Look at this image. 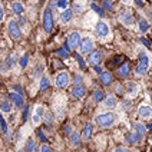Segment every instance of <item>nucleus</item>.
Returning a JSON list of instances; mask_svg holds the SVG:
<instances>
[{
  "mask_svg": "<svg viewBox=\"0 0 152 152\" xmlns=\"http://www.w3.org/2000/svg\"><path fill=\"white\" fill-rule=\"evenodd\" d=\"M141 40H142V42L145 43V46H146V48H151V43L148 42V40H146V39H145V37H141Z\"/></svg>",
  "mask_w": 152,
  "mask_h": 152,
  "instance_id": "49",
  "label": "nucleus"
},
{
  "mask_svg": "<svg viewBox=\"0 0 152 152\" xmlns=\"http://www.w3.org/2000/svg\"><path fill=\"white\" fill-rule=\"evenodd\" d=\"M115 152H131L128 148H125V146H119V148H116L115 149Z\"/></svg>",
  "mask_w": 152,
  "mask_h": 152,
  "instance_id": "45",
  "label": "nucleus"
},
{
  "mask_svg": "<svg viewBox=\"0 0 152 152\" xmlns=\"http://www.w3.org/2000/svg\"><path fill=\"white\" fill-rule=\"evenodd\" d=\"M95 33L98 37H101V39H105V37H108L110 34V30H109V26L108 23H105V22H99L96 27H95Z\"/></svg>",
  "mask_w": 152,
  "mask_h": 152,
  "instance_id": "8",
  "label": "nucleus"
},
{
  "mask_svg": "<svg viewBox=\"0 0 152 152\" xmlns=\"http://www.w3.org/2000/svg\"><path fill=\"white\" fill-rule=\"evenodd\" d=\"M58 55H59L60 58H68L69 56V48L68 45H65V48H60V49H58Z\"/></svg>",
  "mask_w": 152,
  "mask_h": 152,
  "instance_id": "31",
  "label": "nucleus"
},
{
  "mask_svg": "<svg viewBox=\"0 0 152 152\" xmlns=\"http://www.w3.org/2000/svg\"><path fill=\"white\" fill-rule=\"evenodd\" d=\"M105 98H106V95H105L103 91H101V89H96V91L93 92V99L96 102H102Z\"/></svg>",
  "mask_w": 152,
  "mask_h": 152,
  "instance_id": "28",
  "label": "nucleus"
},
{
  "mask_svg": "<svg viewBox=\"0 0 152 152\" xmlns=\"http://www.w3.org/2000/svg\"><path fill=\"white\" fill-rule=\"evenodd\" d=\"M148 69H149V56L145 53V52H141L139 53V60H138V65H136V75L142 76L145 75L146 72H148Z\"/></svg>",
  "mask_w": 152,
  "mask_h": 152,
  "instance_id": "2",
  "label": "nucleus"
},
{
  "mask_svg": "<svg viewBox=\"0 0 152 152\" xmlns=\"http://www.w3.org/2000/svg\"><path fill=\"white\" fill-rule=\"evenodd\" d=\"M37 136L42 139V142H48V138H46V135L43 134V129H37Z\"/></svg>",
  "mask_w": 152,
  "mask_h": 152,
  "instance_id": "39",
  "label": "nucleus"
},
{
  "mask_svg": "<svg viewBox=\"0 0 152 152\" xmlns=\"http://www.w3.org/2000/svg\"><path fill=\"white\" fill-rule=\"evenodd\" d=\"M75 59L77 60V63H79V66H80V69H85V68H86V65H85V60L82 59V58H80V56H79L77 53H75Z\"/></svg>",
  "mask_w": 152,
  "mask_h": 152,
  "instance_id": "37",
  "label": "nucleus"
},
{
  "mask_svg": "<svg viewBox=\"0 0 152 152\" xmlns=\"http://www.w3.org/2000/svg\"><path fill=\"white\" fill-rule=\"evenodd\" d=\"M129 72H131V65H129L128 62L122 63V65H121V66L118 68V75H119V77H126V76L129 75Z\"/></svg>",
  "mask_w": 152,
  "mask_h": 152,
  "instance_id": "18",
  "label": "nucleus"
},
{
  "mask_svg": "<svg viewBox=\"0 0 152 152\" xmlns=\"http://www.w3.org/2000/svg\"><path fill=\"white\" fill-rule=\"evenodd\" d=\"M138 113H139V116L144 119H151L152 118V108L151 106H141L139 110H138Z\"/></svg>",
  "mask_w": 152,
  "mask_h": 152,
  "instance_id": "17",
  "label": "nucleus"
},
{
  "mask_svg": "<svg viewBox=\"0 0 152 152\" xmlns=\"http://www.w3.org/2000/svg\"><path fill=\"white\" fill-rule=\"evenodd\" d=\"M92 131H93V125L92 122H88L83 128V132H82V136H83L85 139H89L91 135H92Z\"/></svg>",
  "mask_w": 152,
  "mask_h": 152,
  "instance_id": "21",
  "label": "nucleus"
},
{
  "mask_svg": "<svg viewBox=\"0 0 152 152\" xmlns=\"http://www.w3.org/2000/svg\"><path fill=\"white\" fill-rule=\"evenodd\" d=\"M75 83L76 85H80V83H82V76H79V75L75 76Z\"/></svg>",
  "mask_w": 152,
  "mask_h": 152,
  "instance_id": "46",
  "label": "nucleus"
},
{
  "mask_svg": "<svg viewBox=\"0 0 152 152\" xmlns=\"http://www.w3.org/2000/svg\"><path fill=\"white\" fill-rule=\"evenodd\" d=\"M116 113L113 112H105V113H101L96 116V124L101 128H109L112 126L115 122H116Z\"/></svg>",
  "mask_w": 152,
  "mask_h": 152,
  "instance_id": "1",
  "label": "nucleus"
},
{
  "mask_svg": "<svg viewBox=\"0 0 152 152\" xmlns=\"http://www.w3.org/2000/svg\"><path fill=\"white\" fill-rule=\"evenodd\" d=\"M3 19H4V12H3V7L0 6V22H1Z\"/></svg>",
  "mask_w": 152,
  "mask_h": 152,
  "instance_id": "50",
  "label": "nucleus"
},
{
  "mask_svg": "<svg viewBox=\"0 0 152 152\" xmlns=\"http://www.w3.org/2000/svg\"><path fill=\"white\" fill-rule=\"evenodd\" d=\"M91 7H92L93 10L96 12V13H98V16H102V15H103V10H102V9L99 7L98 4H95V3H92V4H91Z\"/></svg>",
  "mask_w": 152,
  "mask_h": 152,
  "instance_id": "38",
  "label": "nucleus"
},
{
  "mask_svg": "<svg viewBox=\"0 0 152 152\" xmlns=\"http://www.w3.org/2000/svg\"><path fill=\"white\" fill-rule=\"evenodd\" d=\"M43 29L46 33H50L53 30V16L49 7H46L43 12Z\"/></svg>",
  "mask_w": 152,
  "mask_h": 152,
  "instance_id": "4",
  "label": "nucleus"
},
{
  "mask_svg": "<svg viewBox=\"0 0 152 152\" xmlns=\"http://www.w3.org/2000/svg\"><path fill=\"white\" fill-rule=\"evenodd\" d=\"M42 66H37V69H36V70H34V76H39L40 75V72H42Z\"/></svg>",
  "mask_w": 152,
  "mask_h": 152,
  "instance_id": "48",
  "label": "nucleus"
},
{
  "mask_svg": "<svg viewBox=\"0 0 152 152\" xmlns=\"http://www.w3.org/2000/svg\"><path fill=\"white\" fill-rule=\"evenodd\" d=\"M69 142L72 146H79L80 145V135L77 132H73L72 135L69 136Z\"/></svg>",
  "mask_w": 152,
  "mask_h": 152,
  "instance_id": "23",
  "label": "nucleus"
},
{
  "mask_svg": "<svg viewBox=\"0 0 152 152\" xmlns=\"http://www.w3.org/2000/svg\"><path fill=\"white\" fill-rule=\"evenodd\" d=\"M63 134H65V136H70L72 134H73V126L70 125V124H66L65 126H63Z\"/></svg>",
  "mask_w": 152,
  "mask_h": 152,
  "instance_id": "34",
  "label": "nucleus"
},
{
  "mask_svg": "<svg viewBox=\"0 0 152 152\" xmlns=\"http://www.w3.org/2000/svg\"><path fill=\"white\" fill-rule=\"evenodd\" d=\"M122 1H124V3H126V4L129 3V0H122Z\"/></svg>",
  "mask_w": 152,
  "mask_h": 152,
  "instance_id": "53",
  "label": "nucleus"
},
{
  "mask_svg": "<svg viewBox=\"0 0 152 152\" xmlns=\"http://www.w3.org/2000/svg\"><path fill=\"white\" fill-rule=\"evenodd\" d=\"M134 1H135L139 7H144V3H142V0H134Z\"/></svg>",
  "mask_w": 152,
  "mask_h": 152,
  "instance_id": "52",
  "label": "nucleus"
},
{
  "mask_svg": "<svg viewBox=\"0 0 152 152\" xmlns=\"http://www.w3.org/2000/svg\"><path fill=\"white\" fill-rule=\"evenodd\" d=\"M69 80H70V77H69V73L68 72H59L58 75H56V79H55V82H56V86L59 88V89H65L66 86L69 85Z\"/></svg>",
  "mask_w": 152,
  "mask_h": 152,
  "instance_id": "7",
  "label": "nucleus"
},
{
  "mask_svg": "<svg viewBox=\"0 0 152 152\" xmlns=\"http://www.w3.org/2000/svg\"><path fill=\"white\" fill-rule=\"evenodd\" d=\"M40 152H53V149H52L50 146H48V145L45 144V145H42V148H40Z\"/></svg>",
  "mask_w": 152,
  "mask_h": 152,
  "instance_id": "43",
  "label": "nucleus"
},
{
  "mask_svg": "<svg viewBox=\"0 0 152 152\" xmlns=\"http://www.w3.org/2000/svg\"><path fill=\"white\" fill-rule=\"evenodd\" d=\"M125 89H126V93L129 95H135L138 92V85L135 82H128L126 86H125Z\"/></svg>",
  "mask_w": 152,
  "mask_h": 152,
  "instance_id": "24",
  "label": "nucleus"
},
{
  "mask_svg": "<svg viewBox=\"0 0 152 152\" xmlns=\"http://www.w3.org/2000/svg\"><path fill=\"white\" fill-rule=\"evenodd\" d=\"M58 7L68 9V0H59V1H58Z\"/></svg>",
  "mask_w": 152,
  "mask_h": 152,
  "instance_id": "40",
  "label": "nucleus"
},
{
  "mask_svg": "<svg viewBox=\"0 0 152 152\" xmlns=\"http://www.w3.org/2000/svg\"><path fill=\"white\" fill-rule=\"evenodd\" d=\"M102 4H103V9L108 10V12H112V10H113V6H112V1H110V0H103Z\"/></svg>",
  "mask_w": 152,
  "mask_h": 152,
  "instance_id": "36",
  "label": "nucleus"
},
{
  "mask_svg": "<svg viewBox=\"0 0 152 152\" xmlns=\"http://www.w3.org/2000/svg\"><path fill=\"white\" fill-rule=\"evenodd\" d=\"M0 85H1V80H0Z\"/></svg>",
  "mask_w": 152,
  "mask_h": 152,
  "instance_id": "55",
  "label": "nucleus"
},
{
  "mask_svg": "<svg viewBox=\"0 0 152 152\" xmlns=\"http://www.w3.org/2000/svg\"><path fill=\"white\" fill-rule=\"evenodd\" d=\"M88 62L92 65V66H95V65H99L102 62V56L99 52L96 50H92L91 53H89V58H88Z\"/></svg>",
  "mask_w": 152,
  "mask_h": 152,
  "instance_id": "14",
  "label": "nucleus"
},
{
  "mask_svg": "<svg viewBox=\"0 0 152 152\" xmlns=\"http://www.w3.org/2000/svg\"><path fill=\"white\" fill-rule=\"evenodd\" d=\"M70 93H72V96H73L75 99H82L85 95H86V88L82 86V85H76V86L72 88Z\"/></svg>",
  "mask_w": 152,
  "mask_h": 152,
  "instance_id": "13",
  "label": "nucleus"
},
{
  "mask_svg": "<svg viewBox=\"0 0 152 152\" xmlns=\"http://www.w3.org/2000/svg\"><path fill=\"white\" fill-rule=\"evenodd\" d=\"M99 79H101V82L103 83V86H109V85H112V80H113V77H112V73H109V72H103L102 70V73H99Z\"/></svg>",
  "mask_w": 152,
  "mask_h": 152,
  "instance_id": "15",
  "label": "nucleus"
},
{
  "mask_svg": "<svg viewBox=\"0 0 152 152\" xmlns=\"http://www.w3.org/2000/svg\"><path fill=\"white\" fill-rule=\"evenodd\" d=\"M142 139H144V135L142 134H139V132H136V131H134V132H131V134H128L126 135V142L129 145H138L142 142Z\"/></svg>",
  "mask_w": 152,
  "mask_h": 152,
  "instance_id": "10",
  "label": "nucleus"
},
{
  "mask_svg": "<svg viewBox=\"0 0 152 152\" xmlns=\"http://www.w3.org/2000/svg\"><path fill=\"white\" fill-rule=\"evenodd\" d=\"M10 109H12V103H10L9 101H1L0 102V112L7 113V112H10Z\"/></svg>",
  "mask_w": 152,
  "mask_h": 152,
  "instance_id": "29",
  "label": "nucleus"
},
{
  "mask_svg": "<svg viewBox=\"0 0 152 152\" xmlns=\"http://www.w3.org/2000/svg\"><path fill=\"white\" fill-rule=\"evenodd\" d=\"M43 121H45V124L48 125V126H52L53 125V113L52 112H45V116H43Z\"/></svg>",
  "mask_w": 152,
  "mask_h": 152,
  "instance_id": "30",
  "label": "nucleus"
},
{
  "mask_svg": "<svg viewBox=\"0 0 152 152\" xmlns=\"http://www.w3.org/2000/svg\"><path fill=\"white\" fill-rule=\"evenodd\" d=\"M13 89H15V92H17V93H20L22 96H25V91L19 86V85H13Z\"/></svg>",
  "mask_w": 152,
  "mask_h": 152,
  "instance_id": "41",
  "label": "nucleus"
},
{
  "mask_svg": "<svg viewBox=\"0 0 152 152\" xmlns=\"http://www.w3.org/2000/svg\"><path fill=\"white\" fill-rule=\"evenodd\" d=\"M29 113H30V106H29V105H25V108H23V113H22V121H23V124L27 121Z\"/></svg>",
  "mask_w": 152,
  "mask_h": 152,
  "instance_id": "33",
  "label": "nucleus"
},
{
  "mask_svg": "<svg viewBox=\"0 0 152 152\" xmlns=\"http://www.w3.org/2000/svg\"><path fill=\"white\" fill-rule=\"evenodd\" d=\"M73 10L77 12V13H80L82 10H83V6L82 4H79V3H75V6H73Z\"/></svg>",
  "mask_w": 152,
  "mask_h": 152,
  "instance_id": "44",
  "label": "nucleus"
},
{
  "mask_svg": "<svg viewBox=\"0 0 152 152\" xmlns=\"http://www.w3.org/2000/svg\"><path fill=\"white\" fill-rule=\"evenodd\" d=\"M43 116H45V108H43V106H36L33 115H32V122H33V125L40 124V121L43 119Z\"/></svg>",
  "mask_w": 152,
  "mask_h": 152,
  "instance_id": "11",
  "label": "nucleus"
},
{
  "mask_svg": "<svg viewBox=\"0 0 152 152\" xmlns=\"http://www.w3.org/2000/svg\"><path fill=\"white\" fill-rule=\"evenodd\" d=\"M134 131H136V132H139V134L145 135V132H146V126H145L142 122H138V121H135V122H134Z\"/></svg>",
  "mask_w": 152,
  "mask_h": 152,
  "instance_id": "26",
  "label": "nucleus"
},
{
  "mask_svg": "<svg viewBox=\"0 0 152 152\" xmlns=\"http://www.w3.org/2000/svg\"><path fill=\"white\" fill-rule=\"evenodd\" d=\"M138 30H139L141 33H146V32L149 30V23H148L145 19H141V20L138 22Z\"/></svg>",
  "mask_w": 152,
  "mask_h": 152,
  "instance_id": "22",
  "label": "nucleus"
},
{
  "mask_svg": "<svg viewBox=\"0 0 152 152\" xmlns=\"http://www.w3.org/2000/svg\"><path fill=\"white\" fill-rule=\"evenodd\" d=\"M93 69H95V72H98V73H102V69L99 68V65H95V66H93Z\"/></svg>",
  "mask_w": 152,
  "mask_h": 152,
  "instance_id": "51",
  "label": "nucleus"
},
{
  "mask_svg": "<svg viewBox=\"0 0 152 152\" xmlns=\"http://www.w3.org/2000/svg\"><path fill=\"white\" fill-rule=\"evenodd\" d=\"M0 131H1L3 134H6V135H7V124H6L4 118L1 116V113H0Z\"/></svg>",
  "mask_w": 152,
  "mask_h": 152,
  "instance_id": "32",
  "label": "nucleus"
},
{
  "mask_svg": "<svg viewBox=\"0 0 152 152\" xmlns=\"http://www.w3.org/2000/svg\"><path fill=\"white\" fill-rule=\"evenodd\" d=\"M119 20H121V23L125 26H132L134 25V16H132V12L126 9V10H122L121 13H119Z\"/></svg>",
  "mask_w": 152,
  "mask_h": 152,
  "instance_id": "9",
  "label": "nucleus"
},
{
  "mask_svg": "<svg viewBox=\"0 0 152 152\" xmlns=\"http://www.w3.org/2000/svg\"><path fill=\"white\" fill-rule=\"evenodd\" d=\"M10 7H12V12L16 13V15H23V12H25V4H23L22 1H19V0L12 1Z\"/></svg>",
  "mask_w": 152,
  "mask_h": 152,
  "instance_id": "16",
  "label": "nucleus"
},
{
  "mask_svg": "<svg viewBox=\"0 0 152 152\" xmlns=\"http://www.w3.org/2000/svg\"><path fill=\"white\" fill-rule=\"evenodd\" d=\"M27 63H29V56H27V55H23V56L19 59V65L25 69L26 66H27Z\"/></svg>",
  "mask_w": 152,
  "mask_h": 152,
  "instance_id": "35",
  "label": "nucleus"
},
{
  "mask_svg": "<svg viewBox=\"0 0 152 152\" xmlns=\"http://www.w3.org/2000/svg\"><path fill=\"white\" fill-rule=\"evenodd\" d=\"M17 152H26V151H25V149H23V151H17Z\"/></svg>",
  "mask_w": 152,
  "mask_h": 152,
  "instance_id": "54",
  "label": "nucleus"
},
{
  "mask_svg": "<svg viewBox=\"0 0 152 152\" xmlns=\"http://www.w3.org/2000/svg\"><path fill=\"white\" fill-rule=\"evenodd\" d=\"M7 30L12 39H15V40H20L22 39V29H20L19 23H16L15 20H10L7 23Z\"/></svg>",
  "mask_w": 152,
  "mask_h": 152,
  "instance_id": "3",
  "label": "nucleus"
},
{
  "mask_svg": "<svg viewBox=\"0 0 152 152\" xmlns=\"http://www.w3.org/2000/svg\"><path fill=\"white\" fill-rule=\"evenodd\" d=\"M25 23H26V19L23 16H20V17H19V26L25 25Z\"/></svg>",
  "mask_w": 152,
  "mask_h": 152,
  "instance_id": "47",
  "label": "nucleus"
},
{
  "mask_svg": "<svg viewBox=\"0 0 152 152\" xmlns=\"http://www.w3.org/2000/svg\"><path fill=\"white\" fill-rule=\"evenodd\" d=\"M93 46H95V43H93L92 39H89V37L82 39V42H80V52L82 53H91L93 50Z\"/></svg>",
  "mask_w": 152,
  "mask_h": 152,
  "instance_id": "12",
  "label": "nucleus"
},
{
  "mask_svg": "<svg viewBox=\"0 0 152 152\" xmlns=\"http://www.w3.org/2000/svg\"><path fill=\"white\" fill-rule=\"evenodd\" d=\"M9 99H10V102L16 106L17 109H23L25 108V96H22L20 93L10 92L9 93Z\"/></svg>",
  "mask_w": 152,
  "mask_h": 152,
  "instance_id": "6",
  "label": "nucleus"
},
{
  "mask_svg": "<svg viewBox=\"0 0 152 152\" xmlns=\"http://www.w3.org/2000/svg\"><path fill=\"white\" fill-rule=\"evenodd\" d=\"M25 151H26V152H34V151H36V142H34L32 138H29V139L26 141Z\"/></svg>",
  "mask_w": 152,
  "mask_h": 152,
  "instance_id": "25",
  "label": "nucleus"
},
{
  "mask_svg": "<svg viewBox=\"0 0 152 152\" xmlns=\"http://www.w3.org/2000/svg\"><path fill=\"white\" fill-rule=\"evenodd\" d=\"M116 96L115 95H106V98L103 99V103H105V106L106 108H109V109H112V108H115L116 106Z\"/></svg>",
  "mask_w": 152,
  "mask_h": 152,
  "instance_id": "20",
  "label": "nucleus"
},
{
  "mask_svg": "<svg viewBox=\"0 0 152 152\" xmlns=\"http://www.w3.org/2000/svg\"><path fill=\"white\" fill-rule=\"evenodd\" d=\"M80 39H82V37H80V33H79V32H72V33L69 34L68 42H66L68 48L70 49V50H75L76 48L80 46V42H82Z\"/></svg>",
  "mask_w": 152,
  "mask_h": 152,
  "instance_id": "5",
  "label": "nucleus"
},
{
  "mask_svg": "<svg viewBox=\"0 0 152 152\" xmlns=\"http://www.w3.org/2000/svg\"><path fill=\"white\" fill-rule=\"evenodd\" d=\"M15 63H16V58H15V55H12L7 60V66H13Z\"/></svg>",
  "mask_w": 152,
  "mask_h": 152,
  "instance_id": "42",
  "label": "nucleus"
},
{
  "mask_svg": "<svg viewBox=\"0 0 152 152\" xmlns=\"http://www.w3.org/2000/svg\"><path fill=\"white\" fill-rule=\"evenodd\" d=\"M40 91H46V89H49L50 88V79L48 77V76H43L42 79H40Z\"/></svg>",
  "mask_w": 152,
  "mask_h": 152,
  "instance_id": "27",
  "label": "nucleus"
},
{
  "mask_svg": "<svg viewBox=\"0 0 152 152\" xmlns=\"http://www.w3.org/2000/svg\"><path fill=\"white\" fill-rule=\"evenodd\" d=\"M72 19H73V10H70V9H65V10L62 12V15H60V20H62V23H69Z\"/></svg>",
  "mask_w": 152,
  "mask_h": 152,
  "instance_id": "19",
  "label": "nucleus"
}]
</instances>
